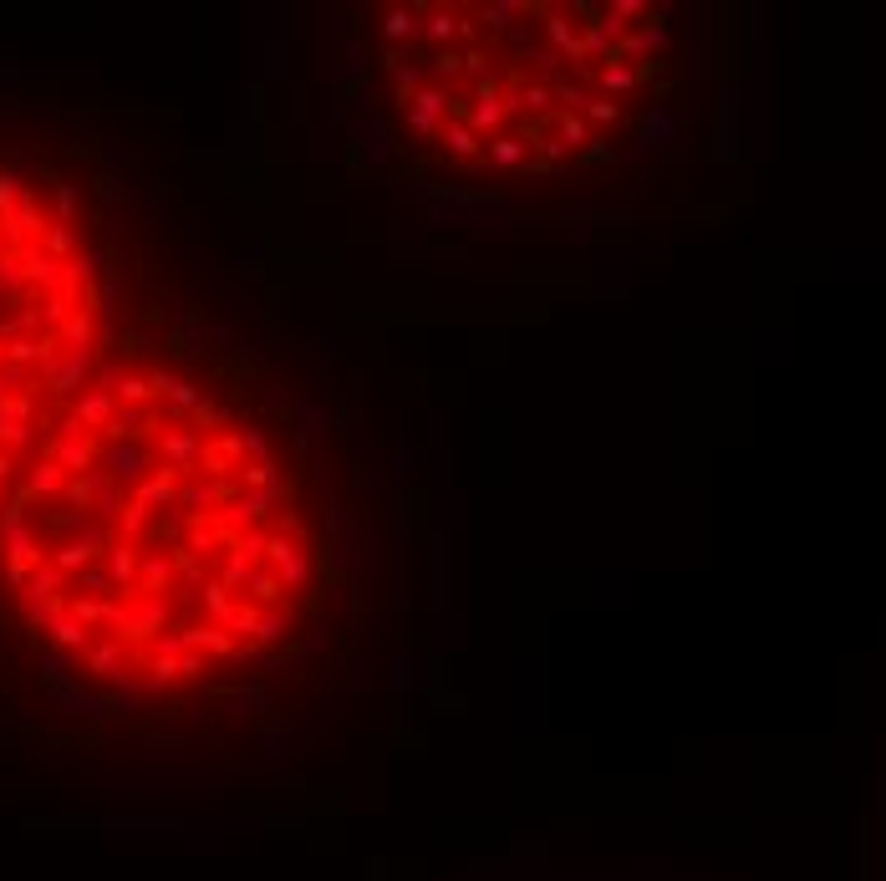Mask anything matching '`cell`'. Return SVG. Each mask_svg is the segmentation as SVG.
Wrapping results in <instances>:
<instances>
[{"instance_id":"obj_1","label":"cell","mask_w":886,"mask_h":881,"mask_svg":"<svg viewBox=\"0 0 886 881\" xmlns=\"http://www.w3.org/2000/svg\"><path fill=\"white\" fill-rule=\"evenodd\" d=\"M0 566L97 678L174 688L291 627L311 530L255 423L174 372L102 367L0 510Z\"/></svg>"}]
</instances>
